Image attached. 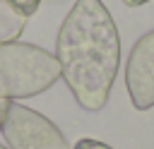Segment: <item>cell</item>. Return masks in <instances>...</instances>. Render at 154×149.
I'll return each instance as SVG.
<instances>
[{"label":"cell","instance_id":"6da1fadb","mask_svg":"<svg viewBox=\"0 0 154 149\" xmlns=\"http://www.w3.org/2000/svg\"><path fill=\"white\" fill-rule=\"evenodd\" d=\"M55 60L75 101L89 113L101 111L120 67L118 26L101 0H77L70 7L58 29Z\"/></svg>","mask_w":154,"mask_h":149},{"label":"cell","instance_id":"7a4b0ae2","mask_svg":"<svg viewBox=\"0 0 154 149\" xmlns=\"http://www.w3.org/2000/svg\"><path fill=\"white\" fill-rule=\"evenodd\" d=\"M60 77L53 53L34 43H0V99L17 101L43 94Z\"/></svg>","mask_w":154,"mask_h":149},{"label":"cell","instance_id":"3957f363","mask_svg":"<svg viewBox=\"0 0 154 149\" xmlns=\"http://www.w3.org/2000/svg\"><path fill=\"white\" fill-rule=\"evenodd\" d=\"M2 137L7 149H72L53 120L19 101H10Z\"/></svg>","mask_w":154,"mask_h":149},{"label":"cell","instance_id":"277c9868","mask_svg":"<svg viewBox=\"0 0 154 149\" xmlns=\"http://www.w3.org/2000/svg\"><path fill=\"white\" fill-rule=\"evenodd\" d=\"M125 87L137 111L154 108V29L132 46L125 62Z\"/></svg>","mask_w":154,"mask_h":149},{"label":"cell","instance_id":"5b68a950","mask_svg":"<svg viewBox=\"0 0 154 149\" xmlns=\"http://www.w3.org/2000/svg\"><path fill=\"white\" fill-rule=\"evenodd\" d=\"M24 26H26V14H22L7 0H0V43L17 41Z\"/></svg>","mask_w":154,"mask_h":149},{"label":"cell","instance_id":"8992f818","mask_svg":"<svg viewBox=\"0 0 154 149\" xmlns=\"http://www.w3.org/2000/svg\"><path fill=\"white\" fill-rule=\"evenodd\" d=\"M12 7H17L22 14H26V17H31L36 10H38V5L43 2V0H7Z\"/></svg>","mask_w":154,"mask_h":149},{"label":"cell","instance_id":"52a82bcc","mask_svg":"<svg viewBox=\"0 0 154 149\" xmlns=\"http://www.w3.org/2000/svg\"><path fill=\"white\" fill-rule=\"evenodd\" d=\"M72 149H113V147H111V144H106V142H101V139L82 137V139H77V144H75Z\"/></svg>","mask_w":154,"mask_h":149},{"label":"cell","instance_id":"ba28073f","mask_svg":"<svg viewBox=\"0 0 154 149\" xmlns=\"http://www.w3.org/2000/svg\"><path fill=\"white\" fill-rule=\"evenodd\" d=\"M7 108H10V101L0 99V132H2V125H5V118H7Z\"/></svg>","mask_w":154,"mask_h":149},{"label":"cell","instance_id":"9c48e42d","mask_svg":"<svg viewBox=\"0 0 154 149\" xmlns=\"http://www.w3.org/2000/svg\"><path fill=\"white\" fill-rule=\"evenodd\" d=\"M128 7H140V5H144V2H152V0H123Z\"/></svg>","mask_w":154,"mask_h":149},{"label":"cell","instance_id":"30bf717a","mask_svg":"<svg viewBox=\"0 0 154 149\" xmlns=\"http://www.w3.org/2000/svg\"><path fill=\"white\" fill-rule=\"evenodd\" d=\"M0 149H7V147H2V144H0Z\"/></svg>","mask_w":154,"mask_h":149}]
</instances>
